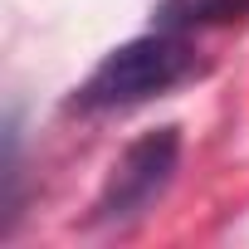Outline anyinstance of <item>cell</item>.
<instances>
[{"instance_id":"1","label":"cell","mask_w":249,"mask_h":249,"mask_svg":"<svg viewBox=\"0 0 249 249\" xmlns=\"http://www.w3.org/2000/svg\"><path fill=\"white\" fill-rule=\"evenodd\" d=\"M196 73V54L166 30V35H142L117 44L78 88V107H127L142 98H157L176 88L181 78Z\"/></svg>"},{"instance_id":"2","label":"cell","mask_w":249,"mask_h":249,"mask_svg":"<svg viewBox=\"0 0 249 249\" xmlns=\"http://www.w3.org/2000/svg\"><path fill=\"white\" fill-rule=\"evenodd\" d=\"M176 161H181V132L176 127H157V132H142L127 152H122L93 200V225H122L142 215L176 176Z\"/></svg>"},{"instance_id":"3","label":"cell","mask_w":249,"mask_h":249,"mask_svg":"<svg viewBox=\"0 0 249 249\" xmlns=\"http://www.w3.org/2000/svg\"><path fill=\"white\" fill-rule=\"evenodd\" d=\"M244 10H249V0H166V5H161V25L166 30H191V25L234 20Z\"/></svg>"}]
</instances>
